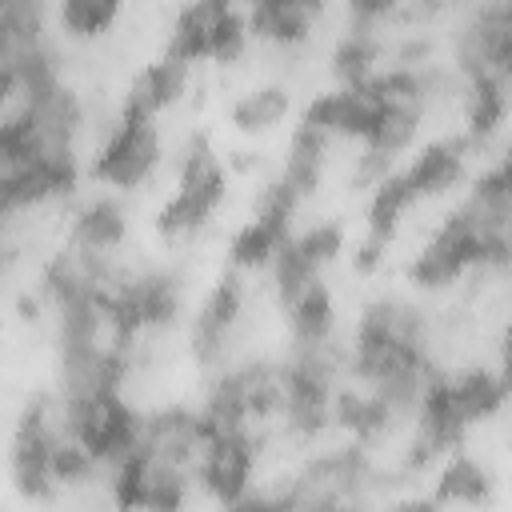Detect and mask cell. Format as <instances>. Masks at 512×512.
I'll return each mask as SVG.
<instances>
[{
  "label": "cell",
  "instance_id": "obj_6",
  "mask_svg": "<svg viewBox=\"0 0 512 512\" xmlns=\"http://www.w3.org/2000/svg\"><path fill=\"white\" fill-rule=\"evenodd\" d=\"M120 12V0H60V20L76 36L104 32Z\"/></svg>",
  "mask_w": 512,
  "mask_h": 512
},
{
  "label": "cell",
  "instance_id": "obj_2",
  "mask_svg": "<svg viewBox=\"0 0 512 512\" xmlns=\"http://www.w3.org/2000/svg\"><path fill=\"white\" fill-rule=\"evenodd\" d=\"M156 156H160V136H156V128H152V116L128 108L124 124L108 136L96 172H100L108 184H116V188H136V184L156 168Z\"/></svg>",
  "mask_w": 512,
  "mask_h": 512
},
{
  "label": "cell",
  "instance_id": "obj_4",
  "mask_svg": "<svg viewBox=\"0 0 512 512\" xmlns=\"http://www.w3.org/2000/svg\"><path fill=\"white\" fill-rule=\"evenodd\" d=\"M120 236H124V220H120V212H116L108 200H96V204H88V208L76 216V244H80L88 256H100V252L112 248Z\"/></svg>",
  "mask_w": 512,
  "mask_h": 512
},
{
  "label": "cell",
  "instance_id": "obj_8",
  "mask_svg": "<svg viewBox=\"0 0 512 512\" xmlns=\"http://www.w3.org/2000/svg\"><path fill=\"white\" fill-rule=\"evenodd\" d=\"M500 384L512 388V328H508V336H504V372H500Z\"/></svg>",
  "mask_w": 512,
  "mask_h": 512
},
{
  "label": "cell",
  "instance_id": "obj_1",
  "mask_svg": "<svg viewBox=\"0 0 512 512\" xmlns=\"http://www.w3.org/2000/svg\"><path fill=\"white\" fill-rule=\"evenodd\" d=\"M240 44H244V24L228 0H192L172 28L168 52L196 64V60H232Z\"/></svg>",
  "mask_w": 512,
  "mask_h": 512
},
{
  "label": "cell",
  "instance_id": "obj_5",
  "mask_svg": "<svg viewBox=\"0 0 512 512\" xmlns=\"http://www.w3.org/2000/svg\"><path fill=\"white\" fill-rule=\"evenodd\" d=\"M288 116V92L280 88H256L248 96H240V104L232 108V120L244 132H264L272 124H280Z\"/></svg>",
  "mask_w": 512,
  "mask_h": 512
},
{
  "label": "cell",
  "instance_id": "obj_7",
  "mask_svg": "<svg viewBox=\"0 0 512 512\" xmlns=\"http://www.w3.org/2000/svg\"><path fill=\"white\" fill-rule=\"evenodd\" d=\"M484 492H488L484 468L472 464V460H464V456H456L444 468V476H440V496L444 500H468V504H476V500H484Z\"/></svg>",
  "mask_w": 512,
  "mask_h": 512
},
{
  "label": "cell",
  "instance_id": "obj_3",
  "mask_svg": "<svg viewBox=\"0 0 512 512\" xmlns=\"http://www.w3.org/2000/svg\"><path fill=\"white\" fill-rule=\"evenodd\" d=\"M456 176H460V152H456L452 144H436V148H428V152L408 168V176H400V180L408 184L412 196H436V192H444L448 184H456Z\"/></svg>",
  "mask_w": 512,
  "mask_h": 512
}]
</instances>
